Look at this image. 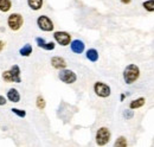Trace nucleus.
I'll list each match as a JSON object with an SVG mask.
<instances>
[{
    "mask_svg": "<svg viewBox=\"0 0 154 147\" xmlns=\"http://www.w3.org/2000/svg\"><path fill=\"white\" fill-rule=\"evenodd\" d=\"M55 48H56V43H55V42H46V44H45V46H44V50H46V51H52V50H55Z\"/></svg>",
    "mask_w": 154,
    "mask_h": 147,
    "instance_id": "22",
    "label": "nucleus"
},
{
    "mask_svg": "<svg viewBox=\"0 0 154 147\" xmlns=\"http://www.w3.org/2000/svg\"><path fill=\"white\" fill-rule=\"evenodd\" d=\"M36 44H37L38 48L44 49V46H45V44H46V40H45L44 38H42V37H37V38H36Z\"/></svg>",
    "mask_w": 154,
    "mask_h": 147,
    "instance_id": "23",
    "label": "nucleus"
},
{
    "mask_svg": "<svg viewBox=\"0 0 154 147\" xmlns=\"http://www.w3.org/2000/svg\"><path fill=\"white\" fill-rule=\"evenodd\" d=\"M140 68L136 65V64H128L125 69H123V73H122V77H123V81L126 84H133L135 83L139 78H140Z\"/></svg>",
    "mask_w": 154,
    "mask_h": 147,
    "instance_id": "1",
    "label": "nucleus"
},
{
    "mask_svg": "<svg viewBox=\"0 0 154 147\" xmlns=\"http://www.w3.org/2000/svg\"><path fill=\"white\" fill-rule=\"evenodd\" d=\"M70 49L74 54H77V55H81L84 52L85 50V44L83 40L81 39H74L71 43H70Z\"/></svg>",
    "mask_w": 154,
    "mask_h": 147,
    "instance_id": "9",
    "label": "nucleus"
},
{
    "mask_svg": "<svg viewBox=\"0 0 154 147\" xmlns=\"http://www.w3.org/2000/svg\"><path fill=\"white\" fill-rule=\"evenodd\" d=\"M142 7L147 12H154V0H145L142 2Z\"/></svg>",
    "mask_w": 154,
    "mask_h": 147,
    "instance_id": "19",
    "label": "nucleus"
},
{
    "mask_svg": "<svg viewBox=\"0 0 154 147\" xmlns=\"http://www.w3.org/2000/svg\"><path fill=\"white\" fill-rule=\"evenodd\" d=\"M27 5L32 11H39L44 5V0H27Z\"/></svg>",
    "mask_w": 154,
    "mask_h": 147,
    "instance_id": "13",
    "label": "nucleus"
},
{
    "mask_svg": "<svg viewBox=\"0 0 154 147\" xmlns=\"http://www.w3.org/2000/svg\"><path fill=\"white\" fill-rule=\"evenodd\" d=\"M4 48H5V42L0 39V52H1L2 50H4Z\"/></svg>",
    "mask_w": 154,
    "mask_h": 147,
    "instance_id": "25",
    "label": "nucleus"
},
{
    "mask_svg": "<svg viewBox=\"0 0 154 147\" xmlns=\"http://www.w3.org/2000/svg\"><path fill=\"white\" fill-rule=\"evenodd\" d=\"M58 78H59L63 83H65V84H74L77 81V75L75 71H72V70L65 68V69L59 70V73H58Z\"/></svg>",
    "mask_w": 154,
    "mask_h": 147,
    "instance_id": "6",
    "label": "nucleus"
},
{
    "mask_svg": "<svg viewBox=\"0 0 154 147\" xmlns=\"http://www.w3.org/2000/svg\"><path fill=\"white\" fill-rule=\"evenodd\" d=\"M125 97H126V95H125V94H121V97H120V100H121V101H125Z\"/></svg>",
    "mask_w": 154,
    "mask_h": 147,
    "instance_id": "27",
    "label": "nucleus"
},
{
    "mask_svg": "<svg viewBox=\"0 0 154 147\" xmlns=\"http://www.w3.org/2000/svg\"><path fill=\"white\" fill-rule=\"evenodd\" d=\"M94 92H95L96 96L101 97V99H107V97L110 96L112 89H110V87L107 83L97 81V82L94 83Z\"/></svg>",
    "mask_w": 154,
    "mask_h": 147,
    "instance_id": "5",
    "label": "nucleus"
},
{
    "mask_svg": "<svg viewBox=\"0 0 154 147\" xmlns=\"http://www.w3.org/2000/svg\"><path fill=\"white\" fill-rule=\"evenodd\" d=\"M120 1H121L123 5H129V4L132 2V0H120Z\"/></svg>",
    "mask_w": 154,
    "mask_h": 147,
    "instance_id": "26",
    "label": "nucleus"
},
{
    "mask_svg": "<svg viewBox=\"0 0 154 147\" xmlns=\"http://www.w3.org/2000/svg\"><path fill=\"white\" fill-rule=\"evenodd\" d=\"M32 45L31 44H25L21 49L19 50V54L20 56H23V57H29V56H31V54H32Z\"/></svg>",
    "mask_w": 154,
    "mask_h": 147,
    "instance_id": "16",
    "label": "nucleus"
},
{
    "mask_svg": "<svg viewBox=\"0 0 154 147\" xmlns=\"http://www.w3.org/2000/svg\"><path fill=\"white\" fill-rule=\"evenodd\" d=\"M11 111H12L13 114H16L17 116H19V117H25V116H26V111L23 109H19V108H12Z\"/></svg>",
    "mask_w": 154,
    "mask_h": 147,
    "instance_id": "20",
    "label": "nucleus"
},
{
    "mask_svg": "<svg viewBox=\"0 0 154 147\" xmlns=\"http://www.w3.org/2000/svg\"><path fill=\"white\" fill-rule=\"evenodd\" d=\"M145 103H146V99H145L143 96H140V97H137V99H134L133 101H131L129 108L133 110L139 109V108H142V107L145 106Z\"/></svg>",
    "mask_w": 154,
    "mask_h": 147,
    "instance_id": "12",
    "label": "nucleus"
},
{
    "mask_svg": "<svg viewBox=\"0 0 154 147\" xmlns=\"http://www.w3.org/2000/svg\"><path fill=\"white\" fill-rule=\"evenodd\" d=\"M7 100H8L10 102L18 103L20 101V94H19V92H18V89L11 88V89L7 92Z\"/></svg>",
    "mask_w": 154,
    "mask_h": 147,
    "instance_id": "11",
    "label": "nucleus"
},
{
    "mask_svg": "<svg viewBox=\"0 0 154 147\" xmlns=\"http://www.w3.org/2000/svg\"><path fill=\"white\" fill-rule=\"evenodd\" d=\"M36 107L39 110H44L45 107H46V101H45V99L42 95H38L37 99H36Z\"/></svg>",
    "mask_w": 154,
    "mask_h": 147,
    "instance_id": "17",
    "label": "nucleus"
},
{
    "mask_svg": "<svg viewBox=\"0 0 154 147\" xmlns=\"http://www.w3.org/2000/svg\"><path fill=\"white\" fill-rule=\"evenodd\" d=\"M54 38H55L56 43L59 44L60 46H68L72 42L71 35L66 31H55L54 32Z\"/></svg>",
    "mask_w": 154,
    "mask_h": 147,
    "instance_id": "8",
    "label": "nucleus"
},
{
    "mask_svg": "<svg viewBox=\"0 0 154 147\" xmlns=\"http://www.w3.org/2000/svg\"><path fill=\"white\" fill-rule=\"evenodd\" d=\"M114 146L115 147H127L128 146V141H127V138L121 135L116 139V141L114 142Z\"/></svg>",
    "mask_w": 154,
    "mask_h": 147,
    "instance_id": "18",
    "label": "nucleus"
},
{
    "mask_svg": "<svg viewBox=\"0 0 154 147\" xmlns=\"http://www.w3.org/2000/svg\"><path fill=\"white\" fill-rule=\"evenodd\" d=\"M85 57H87V59L88 61H90V62H93V63H95L98 61V51H97L96 49H89V50H87V54H85Z\"/></svg>",
    "mask_w": 154,
    "mask_h": 147,
    "instance_id": "14",
    "label": "nucleus"
},
{
    "mask_svg": "<svg viewBox=\"0 0 154 147\" xmlns=\"http://www.w3.org/2000/svg\"><path fill=\"white\" fill-rule=\"evenodd\" d=\"M7 25L8 29L12 31H19L24 25V18L20 13H11L7 18Z\"/></svg>",
    "mask_w": 154,
    "mask_h": 147,
    "instance_id": "4",
    "label": "nucleus"
},
{
    "mask_svg": "<svg viewBox=\"0 0 154 147\" xmlns=\"http://www.w3.org/2000/svg\"><path fill=\"white\" fill-rule=\"evenodd\" d=\"M50 62H51V65L57 70H62L66 68V61L60 56H54Z\"/></svg>",
    "mask_w": 154,
    "mask_h": 147,
    "instance_id": "10",
    "label": "nucleus"
},
{
    "mask_svg": "<svg viewBox=\"0 0 154 147\" xmlns=\"http://www.w3.org/2000/svg\"><path fill=\"white\" fill-rule=\"evenodd\" d=\"M112 138V133L108 127H100L95 135V141L98 146H106Z\"/></svg>",
    "mask_w": 154,
    "mask_h": 147,
    "instance_id": "3",
    "label": "nucleus"
},
{
    "mask_svg": "<svg viewBox=\"0 0 154 147\" xmlns=\"http://www.w3.org/2000/svg\"><path fill=\"white\" fill-rule=\"evenodd\" d=\"M37 25H38L39 30H42L44 32H51L55 29L54 21L48 16H39L37 18Z\"/></svg>",
    "mask_w": 154,
    "mask_h": 147,
    "instance_id": "7",
    "label": "nucleus"
},
{
    "mask_svg": "<svg viewBox=\"0 0 154 147\" xmlns=\"http://www.w3.org/2000/svg\"><path fill=\"white\" fill-rule=\"evenodd\" d=\"M12 8V1L11 0H0V12H8Z\"/></svg>",
    "mask_w": 154,
    "mask_h": 147,
    "instance_id": "15",
    "label": "nucleus"
},
{
    "mask_svg": "<svg viewBox=\"0 0 154 147\" xmlns=\"http://www.w3.org/2000/svg\"><path fill=\"white\" fill-rule=\"evenodd\" d=\"M6 103H7V100L2 95H0V106H5Z\"/></svg>",
    "mask_w": 154,
    "mask_h": 147,
    "instance_id": "24",
    "label": "nucleus"
},
{
    "mask_svg": "<svg viewBox=\"0 0 154 147\" xmlns=\"http://www.w3.org/2000/svg\"><path fill=\"white\" fill-rule=\"evenodd\" d=\"M123 117L126 119V120H131V119H133L134 117V111L133 109H126L123 111Z\"/></svg>",
    "mask_w": 154,
    "mask_h": 147,
    "instance_id": "21",
    "label": "nucleus"
},
{
    "mask_svg": "<svg viewBox=\"0 0 154 147\" xmlns=\"http://www.w3.org/2000/svg\"><path fill=\"white\" fill-rule=\"evenodd\" d=\"M1 77L7 83H20L21 82V77H20L19 65H17V64L12 65L8 70H5L2 73Z\"/></svg>",
    "mask_w": 154,
    "mask_h": 147,
    "instance_id": "2",
    "label": "nucleus"
}]
</instances>
